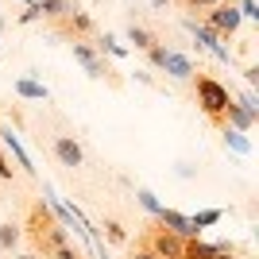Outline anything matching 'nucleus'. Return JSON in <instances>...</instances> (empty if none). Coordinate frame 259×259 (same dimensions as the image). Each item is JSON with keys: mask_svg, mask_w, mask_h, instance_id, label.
<instances>
[{"mask_svg": "<svg viewBox=\"0 0 259 259\" xmlns=\"http://www.w3.org/2000/svg\"><path fill=\"white\" fill-rule=\"evenodd\" d=\"M136 197H140V205L147 209V213H151V217H155V213H159V209H162V201H159V197L151 194V190H136Z\"/></svg>", "mask_w": 259, "mask_h": 259, "instance_id": "b1692460", "label": "nucleus"}, {"mask_svg": "<svg viewBox=\"0 0 259 259\" xmlns=\"http://www.w3.org/2000/svg\"><path fill=\"white\" fill-rule=\"evenodd\" d=\"M51 259H85V255H81V251H74V244H66V248L51 251Z\"/></svg>", "mask_w": 259, "mask_h": 259, "instance_id": "c85d7f7f", "label": "nucleus"}, {"mask_svg": "<svg viewBox=\"0 0 259 259\" xmlns=\"http://www.w3.org/2000/svg\"><path fill=\"white\" fill-rule=\"evenodd\" d=\"M20 240H23V228L16 225V221H4V225H0V251H16Z\"/></svg>", "mask_w": 259, "mask_h": 259, "instance_id": "a211bd4d", "label": "nucleus"}, {"mask_svg": "<svg viewBox=\"0 0 259 259\" xmlns=\"http://www.w3.org/2000/svg\"><path fill=\"white\" fill-rule=\"evenodd\" d=\"M0 143H4V151L16 159V170H23L27 178H35V166H31V155L23 151V143H20V136L12 128H0Z\"/></svg>", "mask_w": 259, "mask_h": 259, "instance_id": "9d476101", "label": "nucleus"}, {"mask_svg": "<svg viewBox=\"0 0 259 259\" xmlns=\"http://www.w3.org/2000/svg\"><path fill=\"white\" fill-rule=\"evenodd\" d=\"M39 20H43V16H39V4H23V12L16 16V23H20V27H27V23H39Z\"/></svg>", "mask_w": 259, "mask_h": 259, "instance_id": "393cba45", "label": "nucleus"}, {"mask_svg": "<svg viewBox=\"0 0 259 259\" xmlns=\"http://www.w3.org/2000/svg\"><path fill=\"white\" fill-rule=\"evenodd\" d=\"M217 259H236V244H232L228 251H217Z\"/></svg>", "mask_w": 259, "mask_h": 259, "instance_id": "7c9ffc66", "label": "nucleus"}, {"mask_svg": "<svg viewBox=\"0 0 259 259\" xmlns=\"http://www.w3.org/2000/svg\"><path fill=\"white\" fill-rule=\"evenodd\" d=\"M147 4H151V8H166V4H170V0H147Z\"/></svg>", "mask_w": 259, "mask_h": 259, "instance_id": "473e14b6", "label": "nucleus"}, {"mask_svg": "<svg viewBox=\"0 0 259 259\" xmlns=\"http://www.w3.org/2000/svg\"><path fill=\"white\" fill-rule=\"evenodd\" d=\"M244 81H248L251 89L259 85V70H255V66H244Z\"/></svg>", "mask_w": 259, "mask_h": 259, "instance_id": "c756f323", "label": "nucleus"}, {"mask_svg": "<svg viewBox=\"0 0 259 259\" xmlns=\"http://www.w3.org/2000/svg\"><path fill=\"white\" fill-rule=\"evenodd\" d=\"M20 4H35V0H20Z\"/></svg>", "mask_w": 259, "mask_h": 259, "instance_id": "f704fd0d", "label": "nucleus"}, {"mask_svg": "<svg viewBox=\"0 0 259 259\" xmlns=\"http://www.w3.org/2000/svg\"><path fill=\"white\" fill-rule=\"evenodd\" d=\"M190 81H194V101H197V108H201V116H205L213 128H225V108H228V101H232V89L221 85L217 77L201 74V70H197Z\"/></svg>", "mask_w": 259, "mask_h": 259, "instance_id": "f03ea898", "label": "nucleus"}, {"mask_svg": "<svg viewBox=\"0 0 259 259\" xmlns=\"http://www.w3.org/2000/svg\"><path fill=\"white\" fill-rule=\"evenodd\" d=\"M140 240H143V244H147L159 259H178V255H182V244H186L182 236H174L170 228H162V225H147Z\"/></svg>", "mask_w": 259, "mask_h": 259, "instance_id": "6e6552de", "label": "nucleus"}, {"mask_svg": "<svg viewBox=\"0 0 259 259\" xmlns=\"http://www.w3.org/2000/svg\"><path fill=\"white\" fill-rule=\"evenodd\" d=\"M51 155H54V162L70 174L85 166V147H81V140H77L74 132H54L51 136Z\"/></svg>", "mask_w": 259, "mask_h": 259, "instance_id": "39448f33", "label": "nucleus"}, {"mask_svg": "<svg viewBox=\"0 0 259 259\" xmlns=\"http://www.w3.org/2000/svg\"><path fill=\"white\" fill-rule=\"evenodd\" d=\"M51 31L58 35L62 43H81V39H89V35H97V23H93V16H89L81 4H74L62 20L51 23Z\"/></svg>", "mask_w": 259, "mask_h": 259, "instance_id": "20e7f679", "label": "nucleus"}, {"mask_svg": "<svg viewBox=\"0 0 259 259\" xmlns=\"http://www.w3.org/2000/svg\"><path fill=\"white\" fill-rule=\"evenodd\" d=\"M236 8H240L244 20H259V4H255V0H236Z\"/></svg>", "mask_w": 259, "mask_h": 259, "instance_id": "bb28decb", "label": "nucleus"}, {"mask_svg": "<svg viewBox=\"0 0 259 259\" xmlns=\"http://www.w3.org/2000/svg\"><path fill=\"white\" fill-rule=\"evenodd\" d=\"M93 47H97L105 58H128V54H132V51H128V43H124L120 35H112V31H101Z\"/></svg>", "mask_w": 259, "mask_h": 259, "instance_id": "4468645a", "label": "nucleus"}, {"mask_svg": "<svg viewBox=\"0 0 259 259\" xmlns=\"http://www.w3.org/2000/svg\"><path fill=\"white\" fill-rule=\"evenodd\" d=\"M217 4H225V0H178V8H182L186 16H197V12H209V8H217Z\"/></svg>", "mask_w": 259, "mask_h": 259, "instance_id": "412c9836", "label": "nucleus"}, {"mask_svg": "<svg viewBox=\"0 0 259 259\" xmlns=\"http://www.w3.org/2000/svg\"><path fill=\"white\" fill-rule=\"evenodd\" d=\"M16 178H20V170L12 166V155L0 147V182H16Z\"/></svg>", "mask_w": 259, "mask_h": 259, "instance_id": "5701e85b", "label": "nucleus"}, {"mask_svg": "<svg viewBox=\"0 0 259 259\" xmlns=\"http://www.w3.org/2000/svg\"><path fill=\"white\" fill-rule=\"evenodd\" d=\"M159 70H166V77H170V81H190V77L197 74L194 58H190L186 51H178V47H166V58H162Z\"/></svg>", "mask_w": 259, "mask_h": 259, "instance_id": "1a4fd4ad", "label": "nucleus"}, {"mask_svg": "<svg viewBox=\"0 0 259 259\" xmlns=\"http://www.w3.org/2000/svg\"><path fill=\"white\" fill-rule=\"evenodd\" d=\"M70 51H74V62L85 70L93 81H105V85H112V89H120L124 85V77L112 70V62H108L105 54L97 51V47L89 43V39H81V43H70Z\"/></svg>", "mask_w": 259, "mask_h": 259, "instance_id": "7ed1b4c3", "label": "nucleus"}, {"mask_svg": "<svg viewBox=\"0 0 259 259\" xmlns=\"http://www.w3.org/2000/svg\"><path fill=\"white\" fill-rule=\"evenodd\" d=\"M182 27H186L190 35H194L197 51H209V54L217 58V62H236V58H232V51L225 47V39H221L217 31H209L205 23H201V16H186V20H182Z\"/></svg>", "mask_w": 259, "mask_h": 259, "instance_id": "423d86ee", "label": "nucleus"}, {"mask_svg": "<svg viewBox=\"0 0 259 259\" xmlns=\"http://www.w3.org/2000/svg\"><path fill=\"white\" fill-rule=\"evenodd\" d=\"M155 225L170 228L174 236H182V240H194V236H197L194 228H190V217H186V213H178V209H166V205H162L159 213H155Z\"/></svg>", "mask_w": 259, "mask_h": 259, "instance_id": "9b49d317", "label": "nucleus"}, {"mask_svg": "<svg viewBox=\"0 0 259 259\" xmlns=\"http://www.w3.org/2000/svg\"><path fill=\"white\" fill-rule=\"evenodd\" d=\"M232 101H236V105H244V108L251 112V116L259 120V97L251 93V89H240V93H232Z\"/></svg>", "mask_w": 259, "mask_h": 259, "instance_id": "4be33fe9", "label": "nucleus"}, {"mask_svg": "<svg viewBox=\"0 0 259 259\" xmlns=\"http://www.w3.org/2000/svg\"><path fill=\"white\" fill-rule=\"evenodd\" d=\"M124 39H128V51H151L155 43H166L155 27H143V23H136L132 20L128 23V31H124Z\"/></svg>", "mask_w": 259, "mask_h": 259, "instance_id": "f8f14e48", "label": "nucleus"}, {"mask_svg": "<svg viewBox=\"0 0 259 259\" xmlns=\"http://www.w3.org/2000/svg\"><path fill=\"white\" fill-rule=\"evenodd\" d=\"M128 259H159V255H155V251H151V248H147V244L140 240L136 248H128Z\"/></svg>", "mask_w": 259, "mask_h": 259, "instance_id": "cd10ccee", "label": "nucleus"}, {"mask_svg": "<svg viewBox=\"0 0 259 259\" xmlns=\"http://www.w3.org/2000/svg\"><path fill=\"white\" fill-rule=\"evenodd\" d=\"M221 136H225V147H232V151H240V155H251V140L244 136V132L221 128Z\"/></svg>", "mask_w": 259, "mask_h": 259, "instance_id": "6ab92c4d", "label": "nucleus"}, {"mask_svg": "<svg viewBox=\"0 0 259 259\" xmlns=\"http://www.w3.org/2000/svg\"><path fill=\"white\" fill-rule=\"evenodd\" d=\"M178 259H217V248L205 244L201 236H194V240H186V244H182V255H178Z\"/></svg>", "mask_w": 259, "mask_h": 259, "instance_id": "dca6fc26", "label": "nucleus"}, {"mask_svg": "<svg viewBox=\"0 0 259 259\" xmlns=\"http://www.w3.org/2000/svg\"><path fill=\"white\" fill-rule=\"evenodd\" d=\"M221 217H225V213H221V209H201V213H194V217H190V228H194L197 236H201V228L217 225V221H221Z\"/></svg>", "mask_w": 259, "mask_h": 259, "instance_id": "aec40b11", "label": "nucleus"}, {"mask_svg": "<svg viewBox=\"0 0 259 259\" xmlns=\"http://www.w3.org/2000/svg\"><path fill=\"white\" fill-rule=\"evenodd\" d=\"M20 228H23V236L31 240V251H35V255H43V259H51V251H58V248L70 244V228L58 225V217L51 213V205H47L43 197L31 201L27 221H23Z\"/></svg>", "mask_w": 259, "mask_h": 259, "instance_id": "f257e3e1", "label": "nucleus"}, {"mask_svg": "<svg viewBox=\"0 0 259 259\" xmlns=\"http://www.w3.org/2000/svg\"><path fill=\"white\" fill-rule=\"evenodd\" d=\"M143 54H147V62H151L155 70H159V66H162V58H166V43H155L151 51H143Z\"/></svg>", "mask_w": 259, "mask_h": 259, "instance_id": "a878e982", "label": "nucleus"}, {"mask_svg": "<svg viewBox=\"0 0 259 259\" xmlns=\"http://www.w3.org/2000/svg\"><path fill=\"white\" fill-rule=\"evenodd\" d=\"M101 228H105V240H101V244H116V248H124V244H128V228L120 225L116 217H105V221H101Z\"/></svg>", "mask_w": 259, "mask_h": 259, "instance_id": "f3484780", "label": "nucleus"}, {"mask_svg": "<svg viewBox=\"0 0 259 259\" xmlns=\"http://www.w3.org/2000/svg\"><path fill=\"white\" fill-rule=\"evenodd\" d=\"M201 23H205L209 31H217L221 39H232V35L240 31V23H244V16H240V8L232 4V0H225V4H217V8H209L205 16H201Z\"/></svg>", "mask_w": 259, "mask_h": 259, "instance_id": "0eeeda50", "label": "nucleus"}, {"mask_svg": "<svg viewBox=\"0 0 259 259\" xmlns=\"http://www.w3.org/2000/svg\"><path fill=\"white\" fill-rule=\"evenodd\" d=\"M12 93H16V97H23V101H51V89L43 85V81H35V77H16V81H12Z\"/></svg>", "mask_w": 259, "mask_h": 259, "instance_id": "ddd939ff", "label": "nucleus"}, {"mask_svg": "<svg viewBox=\"0 0 259 259\" xmlns=\"http://www.w3.org/2000/svg\"><path fill=\"white\" fill-rule=\"evenodd\" d=\"M0 31H4V16H0Z\"/></svg>", "mask_w": 259, "mask_h": 259, "instance_id": "72a5a7b5", "label": "nucleus"}, {"mask_svg": "<svg viewBox=\"0 0 259 259\" xmlns=\"http://www.w3.org/2000/svg\"><path fill=\"white\" fill-rule=\"evenodd\" d=\"M16 259H43V255H35V251H20Z\"/></svg>", "mask_w": 259, "mask_h": 259, "instance_id": "2f4dec72", "label": "nucleus"}, {"mask_svg": "<svg viewBox=\"0 0 259 259\" xmlns=\"http://www.w3.org/2000/svg\"><path fill=\"white\" fill-rule=\"evenodd\" d=\"M35 4H39V16H43V23H54V20H62L66 12L77 4V0H35Z\"/></svg>", "mask_w": 259, "mask_h": 259, "instance_id": "2eb2a0df", "label": "nucleus"}]
</instances>
